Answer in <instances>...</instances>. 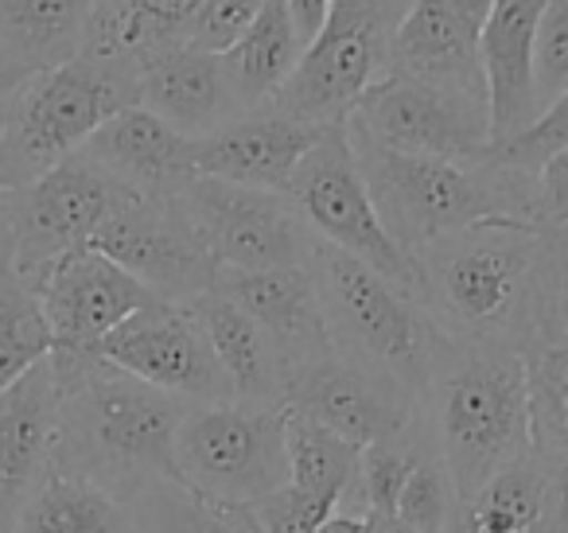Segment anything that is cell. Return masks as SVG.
Listing matches in <instances>:
<instances>
[{"label": "cell", "instance_id": "cell-27", "mask_svg": "<svg viewBox=\"0 0 568 533\" xmlns=\"http://www.w3.org/2000/svg\"><path fill=\"white\" fill-rule=\"evenodd\" d=\"M102 0H0V48L24 71H48L87 48Z\"/></svg>", "mask_w": 568, "mask_h": 533}, {"label": "cell", "instance_id": "cell-26", "mask_svg": "<svg viewBox=\"0 0 568 533\" xmlns=\"http://www.w3.org/2000/svg\"><path fill=\"white\" fill-rule=\"evenodd\" d=\"M557 486L560 471H552L537 452H526L456 502L448 533H541Z\"/></svg>", "mask_w": 568, "mask_h": 533}, {"label": "cell", "instance_id": "cell-21", "mask_svg": "<svg viewBox=\"0 0 568 533\" xmlns=\"http://www.w3.org/2000/svg\"><path fill=\"white\" fill-rule=\"evenodd\" d=\"M136 105L195 141L245 113L222 56L191 43H168L136 63Z\"/></svg>", "mask_w": 568, "mask_h": 533}, {"label": "cell", "instance_id": "cell-47", "mask_svg": "<svg viewBox=\"0 0 568 533\" xmlns=\"http://www.w3.org/2000/svg\"><path fill=\"white\" fill-rule=\"evenodd\" d=\"M0 67H17V63H12L9 56H4V48H0Z\"/></svg>", "mask_w": 568, "mask_h": 533}, {"label": "cell", "instance_id": "cell-16", "mask_svg": "<svg viewBox=\"0 0 568 533\" xmlns=\"http://www.w3.org/2000/svg\"><path fill=\"white\" fill-rule=\"evenodd\" d=\"M43 320L51 331V354L59 359H94L98 343L113 328L156 300L133 273L110 261L94 245L59 258L36 284Z\"/></svg>", "mask_w": 568, "mask_h": 533}, {"label": "cell", "instance_id": "cell-2", "mask_svg": "<svg viewBox=\"0 0 568 533\" xmlns=\"http://www.w3.org/2000/svg\"><path fill=\"white\" fill-rule=\"evenodd\" d=\"M557 230L529 222H483L417 253L420 308L467 346L518 351L534 315Z\"/></svg>", "mask_w": 568, "mask_h": 533}, {"label": "cell", "instance_id": "cell-43", "mask_svg": "<svg viewBox=\"0 0 568 533\" xmlns=\"http://www.w3.org/2000/svg\"><path fill=\"white\" fill-rule=\"evenodd\" d=\"M366 530V514H347V510H335L316 533H363Z\"/></svg>", "mask_w": 568, "mask_h": 533}, {"label": "cell", "instance_id": "cell-28", "mask_svg": "<svg viewBox=\"0 0 568 533\" xmlns=\"http://www.w3.org/2000/svg\"><path fill=\"white\" fill-rule=\"evenodd\" d=\"M304 56V43L296 36V24L288 17V0H265L261 17L250 24V32L222 51L230 87H234L242 110L268 105L281 87L293 79L296 63Z\"/></svg>", "mask_w": 568, "mask_h": 533}, {"label": "cell", "instance_id": "cell-10", "mask_svg": "<svg viewBox=\"0 0 568 533\" xmlns=\"http://www.w3.org/2000/svg\"><path fill=\"white\" fill-rule=\"evenodd\" d=\"M175 203L191 219L219 273L308 265L312 250H316V234L301 219L293 199L281 191L195 175L175 195Z\"/></svg>", "mask_w": 568, "mask_h": 533}, {"label": "cell", "instance_id": "cell-34", "mask_svg": "<svg viewBox=\"0 0 568 533\" xmlns=\"http://www.w3.org/2000/svg\"><path fill=\"white\" fill-rule=\"evenodd\" d=\"M335 510H339L335 502L301 491V486H293V483H284V486H276V491L237 506V514L250 525V533H316Z\"/></svg>", "mask_w": 568, "mask_h": 533}, {"label": "cell", "instance_id": "cell-42", "mask_svg": "<svg viewBox=\"0 0 568 533\" xmlns=\"http://www.w3.org/2000/svg\"><path fill=\"white\" fill-rule=\"evenodd\" d=\"M12 258H17V238H12L9 207H4V199H0V276L12 269Z\"/></svg>", "mask_w": 568, "mask_h": 533}, {"label": "cell", "instance_id": "cell-44", "mask_svg": "<svg viewBox=\"0 0 568 533\" xmlns=\"http://www.w3.org/2000/svg\"><path fill=\"white\" fill-rule=\"evenodd\" d=\"M448 4L459 12V17L467 20V24L475 28V32H479L483 20H487V12H490V4H495V0H448Z\"/></svg>", "mask_w": 568, "mask_h": 533}, {"label": "cell", "instance_id": "cell-35", "mask_svg": "<svg viewBox=\"0 0 568 533\" xmlns=\"http://www.w3.org/2000/svg\"><path fill=\"white\" fill-rule=\"evenodd\" d=\"M417 460L420 452H413L405 436L363 447V463H358V506H363V514L394 517L397 494H402L409 471L417 467Z\"/></svg>", "mask_w": 568, "mask_h": 533}, {"label": "cell", "instance_id": "cell-48", "mask_svg": "<svg viewBox=\"0 0 568 533\" xmlns=\"http://www.w3.org/2000/svg\"><path fill=\"white\" fill-rule=\"evenodd\" d=\"M102 4H110V0H102ZM102 4H98V9H102Z\"/></svg>", "mask_w": 568, "mask_h": 533}, {"label": "cell", "instance_id": "cell-30", "mask_svg": "<svg viewBox=\"0 0 568 533\" xmlns=\"http://www.w3.org/2000/svg\"><path fill=\"white\" fill-rule=\"evenodd\" d=\"M284 447H288V483L335 502L339 510L351 506V491L358 494L363 447L288 409H284Z\"/></svg>", "mask_w": 568, "mask_h": 533}, {"label": "cell", "instance_id": "cell-8", "mask_svg": "<svg viewBox=\"0 0 568 533\" xmlns=\"http://www.w3.org/2000/svg\"><path fill=\"white\" fill-rule=\"evenodd\" d=\"M180 486L206 502L245 506L288 483L284 409L214 401L187 405L175 429Z\"/></svg>", "mask_w": 568, "mask_h": 533}, {"label": "cell", "instance_id": "cell-12", "mask_svg": "<svg viewBox=\"0 0 568 533\" xmlns=\"http://www.w3.org/2000/svg\"><path fill=\"white\" fill-rule=\"evenodd\" d=\"M347 121L374 144L405 157L479 164L490 149V118L483 98L452 94L397 71H386L374 87H366Z\"/></svg>", "mask_w": 568, "mask_h": 533}, {"label": "cell", "instance_id": "cell-18", "mask_svg": "<svg viewBox=\"0 0 568 533\" xmlns=\"http://www.w3.org/2000/svg\"><path fill=\"white\" fill-rule=\"evenodd\" d=\"M214 289L230 296L273 343L284 378L304 362L335 351L324 300L312 265L253 269V273H219Z\"/></svg>", "mask_w": 568, "mask_h": 533}, {"label": "cell", "instance_id": "cell-29", "mask_svg": "<svg viewBox=\"0 0 568 533\" xmlns=\"http://www.w3.org/2000/svg\"><path fill=\"white\" fill-rule=\"evenodd\" d=\"M12 533H141L129 502L87 479L51 471L24 502Z\"/></svg>", "mask_w": 568, "mask_h": 533}, {"label": "cell", "instance_id": "cell-1", "mask_svg": "<svg viewBox=\"0 0 568 533\" xmlns=\"http://www.w3.org/2000/svg\"><path fill=\"white\" fill-rule=\"evenodd\" d=\"M59 444L55 471L133 502L175 475V429L187 401L144 385L141 378L110 366L105 359H59Z\"/></svg>", "mask_w": 568, "mask_h": 533}, {"label": "cell", "instance_id": "cell-20", "mask_svg": "<svg viewBox=\"0 0 568 533\" xmlns=\"http://www.w3.org/2000/svg\"><path fill=\"white\" fill-rule=\"evenodd\" d=\"M324 137V125H308V121H293L284 113H237L214 133L199 137L191 164L195 175H211V180L245 183V188L261 191H288L301 160L316 149Z\"/></svg>", "mask_w": 568, "mask_h": 533}, {"label": "cell", "instance_id": "cell-39", "mask_svg": "<svg viewBox=\"0 0 568 533\" xmlns=\"http://www.w3.org/2000/svg\"><path fill=\"white\" fill-rule=\"evenodd\" d=\"M537 207L549 230H568V149L537 168Z\"/></svg>", "mask_w": 568, "mask_h": 533}, {"label": "cell", "instance_id": "cell-14", "mask_svg": "<svg viewBox=\"0 0 568 533\" xmlns=\"http://www.w3.org/2000/svg\"><path fill=\"white\" fill-rule=\"evenodd\" d=\"M90 245L118 261L160 300H195L219 284V265L199 242L175 195L164 199L129 191L98 227Z\"/></svg>", "mask_w": 568, "mask_h": 533}, {"label": "cell", "instance_id": "cell-7", "mask_svg": "<svg viewBox=\"0 0 568 533\" xmlns=\"http://www.w3.org/2000/svg\"><path fill=\"white\" fill-rule=\"evenodd\" d=\"M409 9L413 0H332L320 36L304 48L268 110L308 125L343 121L366 87L389 71L397 28Z\"/></svg>", "mask_w": 568, "mask_h": 533}, {"label": "cell", "instance_id": "cell-46", "mask_svg": "<svg viewBox=\"0 0 568 533\" xmlns=\"http://www.w3.org/2000/svg\"><path fill=\"white\" fill-rule=\"evenodd\" d=\"M4 121H9V98H4V102H0V133H4ZM9 195V191H4V183H0V199Z\"/></svg>", "mask_w": 568, "mask_h": 533}, {"label": "cell", "instance_id": "cell-6", "mask_svg": "<svg viewBox=\"0 0 568 533\" xmlns=\"http://www.w3.org/2000/svg\"><path fill=\"white\" fill-rule=\"evenodd\" d=\"M308 265L316 273L335 351L382 370L405 390L425 393L452 343L433 315L394 281L324 242H316Z\"/></svg>", "mask_w": 568, "mask_h": 533}, {"label": "cell", "instance_id": "cell-31", "mask_svg": "<svg viewBox=\"0 0 568 533\" xmlns=\"http://www.w3.org/2000/svg\"><path fill=\"white\" fill-rule=\"evenodd\" d=\"M51 359V331L43 320L40 296L17 276H0V393L12 390L32 366Z\"/></svg>", "mask_w": 568, "mask_h": 533}, {"label": "cell", "instance_id": "cell-19", "mask_svg": "<svg viewBox=\"0 0 568 533\" xmlns=\"http://www.w3.org/2000/svg\"><path fill=\"white\" fill-rule=\"evenodd\" d=\"M59 382L51 359L0 393V533H12L24 502L55 471Z\"/></svg>", "mask_w": 568, "mask_h": 533}, {"label": "cell", "instance_id": "cell-33", "mask_svg": "<svg viewBox=\"0 0 568 533\" xmlns=\"http://www.w3.org/2000/svg\"><path fill=\"white\" fill-rule=\"evenodd\" d=\"M456 486L436 455H420L409 471L402 494H397L394 517L413 533H448V522L456 514Z\"/></svg>", "mask_w": 568, "mask_h": 533}, {"label": "cell", "instance_id": "cell-40", "mask_svg": "<svg viewBox=\"0 0 568 533\" xmlns=\"http://www.w3.org/2000/svg\"><path fill=\"white\" fill-rule=\"evenodd\" d=\"M327 12H332V0H288V17H293L296 36H301L304 48L320 36Z\"/></svg>", "mask_w": 568, "mask_h": 533}, {"label": "cell", "instance_id": "cell-15", "mask_svg": "<svg viewBox=\"0 0 568 533\" xmlns=\"http://www.w3.org/2000/svg\"><path fill=\"white\" fill-rule=\"evenodd\" d=\"M413 398L417 393L402 382L343 351L304 362L284 378L288 413L308 416L358 447L402 440L413 424Z\"/></svg>", "mask_w": 568, "mask_h": 533}, {"label": "cell", "instance_id": "cell-32", "mask_svg": "<svg viewBox=\"0 0 568 533\" xmlns=\"http://www.w3.org/2000/svg\"><path fill=\"white\" fill-rule=\"evenodd\" d=\"M129 506H133L141 533H250L237 506L206 502L180 483L152 486V491L136 494Z\"/></svg>", "mask_w": 568, "mask_h": 533}, {"label": "cell", "instance_id": "cell-38", "mask_svg": "<svg viewBox=\"0 0 568 533\" xmlns=\"http://www.w3.org/2000/svg\"><path fill=\"white\" fill-rule=\"evenodd\" d=\"M261 9H265V0H203L199 12L191 17V24L183 28V43L222 56L250 32Z\"/></svg>", "mask_w": 568, "mask_h": 533}, {"label": "cell", "instance_id": "cell-41", "mask_svg": "<svg viewBox=\"0 0 568 533\" xmlns=\"http://www.w3.org/2000/svg\"><path fill=\"white\" fill-rule=\"evenodd\" d=\"M541 533H568V479L560 475V486H557V499H552V510L545 517Z\"/></svg>", "mask_w": 568, "mask_h": 533}, {"label": "cell", "instance_id": "cell-45", "mask_svg": "<svg viewBox=\"0 0 568 533\" xmlns=\"http://www.w3.org/2000/svg\"><path fill=\"white\" fill-rule=\"evenodd\" d=\"M28 79H32V71H24V67H0V102L17 94Z\"/></svg>", "mask_w": 568, "mask_h": 533}, {"label": "cell", "instance_id": "cell-11", "mask_svg": "<svg viewBox=\"0 0 568 533\" xmlns=\"http://www.w3.org/2000/svg\"><path fill=\"white\" fill-rule=\"evenodd\" d=\"M125 195V183L98 168L87 152H74V157L59 160L51 172H43L40 180L9 191L4 207H9L12 238H17L12 269L20 281L36 289L59 258L94 242L98 227L110 219V211Z\"/></svg>", "mask_w": 568, "mask_h": 533}, {"label": "cell", "instance_id": "cell-23", "mask_svg": "<svg viewBox=\"0 0 568 533\" xmlns=\"http://www.w3.org/2000/svg\"><path fill=\"white\" fill-rule=\"evenodd\" d=\"M82 152L136 195L172 199L195 180V164H191L195 137H183L144 105L113 113Z\"/></svg>", "mask_w": 568, "mask_h": 533}, {"label": "cell", "instance_id": "cell-37", "mask_svg": "<svg viewBox=\"0 0 568 533\" xmlns=\"http://www.w3.org/2000/svg\"><path fill=\"white\" fill-rule=\"evenodd\" d=\"M534 90L541 110L568 90V0H545L534 43Z\"/></svg>", "mask_w": 568, "mask_h": 533}, {"label": "cell", "instance_id": "cell-36", "mask_svg": "<svg viewBox=\"0 0 568 533\" xmlns=\"http://www.w3.org/2000/svg\"><path fill=\"white\" fill-rule=\"evenodd\" d=\"M568 149V90H560L529 129H521L518 137L503 144H490L487 160H498L506 168H518V172H537L549 157Z\"/></svg>", "mask_w": 568, "mask_h": 533}, {"label": "cell", "instance_id": "cell-5", "mask_svg": "<svg viewBox=\"0 0 568 533\" xmlns=\"http://www.w3.org/2000/svg\"><path fill=\"white\" fill-rule=\"evenodd\" d=\"M129 105H136V63L125 56L79 51L67 63L36 71L9 98V121L0 133L4 191L24 188L59 160L82 152L90 137Z\"/></svg>", "mask_w": 568, "mask_h": 533}, {"label": "cell", "instance_id": "cell-24", "mask_svg": "<svg viewBox=\"0 0 568 533\" xmlns=\"http://www.w3.org/2000/svg\"><path fill=\"white\" fill-rule=\"evenodd\" d=\"M389 71L487 102L479 32L452 9L448 0H413V9L405 12L402 28H397Z\"/></svg>", "mask_w": 568, "mask_h": 533}, {"label": "cell", "instance_id": "cell-13", "mask_svg": "<svg viewBox=\"0 0 568 533\" xmlns=\"http://www.w3.org/2000/svg\"><path fill=\"white\" fill-rule=\"evenodd\" d=\"M98 359L187 405L234 401L226 374L206 343L203 323L195 320L187 300L156 296L144 304L98 343Z\"/></svg>", "mask_w": 568, "mask_h": 533}, {"label": "cell", "instance_id": "cell-3", "mask_svg": "<svg viewBox=\"0 0 568 533\" xmlns=\"http://www.w3.org/2000/svg\"><path fill=\"white\" fill-rule=\"evenodd\" d=\"M347 141L382 227L413 258L440 238L483 227V222L545 227L541 207H537V172H518L487 157L479 164L405 157V152L374 144L351 121Z\"/></svg>", "mask_w": 568, "mask_h": 533}, {"label": "cell", "instance_id": "cell-17", "mask_svg": "<svg viewBox=\"0 0 568 533\" xmlns=\"http://www.w3.org/2000/svg\"><path fill=\"white\" fill-rule=\"evenodd\" d=\"M518 354L529 374L534 452L568 479V230L552 234L549 269Z\"/></svg>", "mask_w": 568, "mask_h": 533}, {"label": "cell", "instance_id": "cell-9", "mask_svg": "<svg viewBox=\"0 0 568 533\" xmlns=\"http://www.w3.org/2000/svg\"><path fill=\"white\" fill-rule=\"evenodd\" d=\"M284 195L293 199L316 242L351 253L374 273L394 281L402 292H409L413 300H420V265L409 250H402L389 238V230L374 211V199L358 175L355 152L347 141V118L324 125V137L301 160Z\"/></svg>", "mask_w": 568, "mask_h": 533}, {"label": "cell", "instance_id": "cell-25", "mask_svg": "<svg viewBox=\"0 0 568 533\" xmlns=\"http://www.w3.org/2000/svg\"><path fill=\"white\" fill-rule=\"evenodd\" d=\"M195 320L203 323L206 343L219 359L230 393L242 405L284 409V366L276 359L268 335L219 289L187 300Z\"/></svg>", "mask_w": 568, "mask_h": 533}, {"label": "cell", "instance_id": "cell-22", "mask_svg": "<svg viewBox=\"0 0 568 533\" xmlns=\"http://www.w3.org/2000/svg\"><path fill=\"white\" fill-rule=\"evenodd\" d=\"M545 0H495L479 28V63L487 82L490 144L529 129L541 113L534 90V43Z\"/></svg>", "mask_w": 568, "mask_h": 533}, {"label": "cell", "instance_id": "cell-4", "mask_svg": "<svg viewBox=\"0 0 568 533\" xmlns=\"http://www.w3.org/2000/svg\"><path fill=\"white\" fill-rule=\"evenodd\" d=\"M425 393H433L436 460L456 499L475 494L495 471L534 452L529 374L518 351L452 339Z\"/></svg>", "mask_w": 568, "mask_h": 533}]
</instances>
